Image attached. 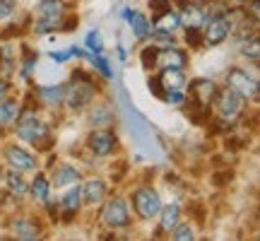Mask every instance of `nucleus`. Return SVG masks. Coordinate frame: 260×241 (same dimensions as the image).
I'll use <instances>...</instances> for the list:
<instances>
[{"label": "nucleus", "instance_id": "f257e3e1", "mask_svg": "<svg viewBox=\"0 0 260 241\" xmlns=\"http://www.w3.org/2000/svg\"><path fill=\"white\" fill-rule=\"evenodd\" d=\"M118 94H121V109H123V116H125V120H128V128L130 133H133V138H135V142H138L140 149H145L147 155H159V140H157V133L152 130V126H149L147 120L142 118L133 106H130L128 97H125V89H118Z\"/></svg>", "mask_w": 260, "mask_h": 241}, {"label": "nucleus", "instance_id": "f03ea898", "mask_svg": "<svg viewBox=\"0 0 260 241\" xmlns=\"http://www.w3.org/2000/svg\"><path fill=\"white\" fill-rule=\"evenodd\" d=\"M94 94H96V87H94L92 77L82 70H75L73 77H70V84H65L63 89V102H68V106L73 111H80L92 102Z\"/></svg>", "mask_w": 260, "mask_h": 241}, {"label": "nucleus", "instance_id": "7ed1b4c3", "mask_svg": "<svg viewBox=\"0 0 260 241\" xmlns=\"http://www.w3.org/2000/svg\"><path fill=\"white\" fill-rule=\"evenodd\" d=\"M17 135L22 140H27L31 145H37V147H51V142H44L48 140V126L44 120L34 116V113H24V116H17Z\"/></svg>", "mask_w": 260, "mask_h": 241}, {"label": "nucleus", "instance_id": "20e7f679", "mask_svg": "<svg viewBox=\"0 0 260 241\" xmlns=\"http://www.w3.org/2000/svg\"><path fill=\"white\" fill-rule=\"evenodd\" d=\"M203 44L205 46H219V44H224V39L232 34V19L226 17V15H219V17H210L205 19L203 24Z\"/></svg>", "mask_w": 260, "mask_h": 241}, {"label": "nucleus", "instance_id": "39448f33", "mask_svg": "<svg viewBox=\"0 0 260 241\" xmlns=\"http://www.w3.org/2000/svg\"><path fill=\"white\" fill-rule=\"evenodd\" d=\"M133 205H135V213L142 217V220H152L157 217L159 210H161V198L157 195V191L152 188H138L133 193Z\"/></svg>", "mask_w": 260, "mask_h": 241}, {"label": "nucleus", "instance_id": "423d86ee", "mask_svg": "<svg viewBox=\"0 0 260 241\" xmlns=\"http://www.w3.org/2000/svg\"><path fill=\"white\" fill-rule=\"evenodd\" d=\"M226 87L234 89L236 94H241L243 99H258V82L241 68H232L226 73Z\"/></svg>", "mask_w": 260, "mask_h": 241}, {"label": "nucleus", "instance_id": "0eeeda50", "mask_svg": "<svg viewBox=\"0 0 260 241\" xmlns=\"http://www.w3.org/2000/svg\"><path fill=\"white\" fill-rule=\"evenodd\" d=\"M102 222L111 229H123L130 224V213H128V205L123 198H111L109 203L104 205L102 210Z\"/></svg>", "mask_w": 260, "mask_h": 241}, {"label": "nucleus", "instance_id": "6e6552de", "mask_svg": "<svg viewBox=\"0 0 260 241\" xmlns=\"http://www.w3.org/2000/svg\"><path fill=\"white\" fill-rule=\"evenodd\" d=\"M214 102H217V111H219L222 118H236L243 109V97L236 94L234 89H229V87L214 92Z\"/></svg>", "mask_w": 260, "mask_h": 241}, {"label": "nucleus", "instance_id": "1a4fd4ad", "mask_svg": "<svg viewBox=\"0 0 260 241\" xmlns=\"http://www.w3.org/2000/svg\"><path fill=\"white\" fill-rule=\"evenodd\" d=\"M87 145H89V149L96 157H109L116 149V145H118V138L111 130H94L89 135V140H87Z\"/></svg>", "mask_w": 260, "mask_h": 241}, {"label": "nucleus", "instance_id": "9d476101", "mask_svg": "<svg viewBox=\"0 0 260 241\" xmlns=\"http://www.w3.org/2000/svg\"><path fill=\"white\" fill-rule=\"evenodd\" d=\"M5 159H8V164L12 171H34V169H37L34 155H29L27 149L17 147V145H10V147L5 149Z\"/></svg>", "mask_w": 260, "mask_h": 241}, {"label": "nucleus", "instance_id": "9b49d317", "mask_svg": "<svg viewBox=\"0 0 260 241\" xmlns=\"http://www.w3.org/2000/svg\"><path fill=\"white\" fill-rule=\"evenodd\" d=\"M10 229L15 232V236L22 241H31V239H39V224L31 220V217H24V215H19V217H12L10 220Z\"/></svg>", "mask_w": 260, "mask_h": 241}, {"label": "nucleus", "instance_id": "f8f14e48", "mask_svg": "<svg viewBox=\"0 0 260 241\" xmlns=\"http://www.w3.org/2000/svg\"><path fill=\"white\" fill-rule=\"evenodd\" d=\"M186 61H188L186 53L178 51V48H174V46L159 48V53H157V65L159 68H181V70H183Z\"/></svg>", "mask_w": 260, "mask_h": 241}, {"label": "nucleus", "instance_id": "ddd939ff", "mask_svg": "<svg viewBox=\"0 0 260 241\" xmlns=\"http://www.w3.org/2000/svg\"><path fill=\"white\" fill-rule=\"evenodd\" d=\"M178 17H181V24H186V27H195L200 29L205 24V19H207V15H205L203 5H195V3H188V5H183V10L178 12Z\"/></svg>", "mask_w": 260, "mask_h": 241}, {"label": "nucleus", "instance_id": "4468645a", "mask_svg": "<svg viewBox=\"0 0 260 241\" xmlns=\"http://www.w3.org/2000/svg\"><path fill=\"white\" fill-rule=\"evenodd\" d=\"M181 27V17H178V12H174L171 8L161 10L157 17H154V29H157L159 34H171V32H176Z\"/></svg>", "mask_w": 260, "mask_h": 241}, {"label": "nucleus", "instance_id": "2eb2a0df", "mask_svg": "<svg viewBox=\"0 0 260 241\" xmlns=\"http://www.w3.org/2000/svg\"><path fill=\"white\" fill-rule=\"evenodd\" d=\"M80 195H82L84 203H102L104 198H106V184H104L102 178H92V181H87V184L82 186V191H80Z\"/></svg>", "mask_w": 260, "mask_h": 241}, {"label": "nucleus", "instance_id": "dca6fc26", "mask_svg": "<svg viewBox=\"0 0 260 241\" xmlns=\"http://www.w3.org/2000/svg\"><path fill=\"white\" fill-rule=\"evenodd\" d=\"M159 82L164 84V89H181L186 77H183V70L181 68H161V75H159Z\"/></svg>", "mask_w": 260, "mask_h": 241}, {"label": "nucleus", "instance_id": "f3484780", "mask_svg": "<svg viewBox=\"0 0 260 241\" xmlns=\"http://www.w3.org/2000/svg\"><path fill=\"white\" fill-rule=\"evenodd\" d=\"M128 22H130V29H133V34L138 39H147L149 32H152V24H149V19L142 15V12H135V10H130L128 15Z\"/></svg>", "mask_w": 260, "mask_h": 241}, {"label": "nucleus", "instance_id": "a211bd4d", "mask_svg": "<svg viewBox=\"0 0 260 241\" xmlns=\"http://www.w3.org/2000/svg\"><path fill=\"white\" fill-rule=\"evenodd\" d=\"M161 213V220H159V229L161 232H171L174 227L178 224V217H181V207H178L176 203L167 205V207H161L159 210Z\"/></svg>", "mask_w": 260, "mask_h": 241}, {"label": "nucleus", "instance_id": "6ab92c4d", "mask_svg": "<svg viewBox=\"0 0 260 241\" xmlns=\"http://www.w3.org/2000/svg\"><path fill=\"white\" fill-rule=\"evenodd\" d=\"M19 116V102L15 99H0V126L15 123Z\"/></svg>", "mask_w": 260, "mask_h": 241}, {"label": "nucleus", "instance_id": "aec40b11", "mask_svg": "<svg viewBox=\"0 0 260 241\" xmlns=\"http://www.w3.org/2000/svg\"><path fill=\"white\" fill-rule=\"evenodd\" d=\"M63 0H41L39 3V17H53V19H60L63 17Z\"/></svg>", "mask_w": 260, "mask_h": 241}, {"label": "nucleus", "instance_id": "412c9836", "mask_svg": "<svg viewBox=\"0 0 260 241\" xmlns=\"http://www.w3.org/2000/svg\"><path fill=\"white\" fill-rule=\"evenodd\" d=\"M89 120H92V126H109V123H113V113L109 106L96 104L92 111H89Z\"/></svg>", "mask_w": 260, "mask_h": 241}, {"label": "nucleus", "instance_id": "4be33fe9", "mask_svg": "<svg viewBox=\"0 0 260 241\" xmlns=\"http://www.w3.org/2000/svg\"><path fill=\"white\" fill-rule=\"evenodd\" d=\"M80 178V171L75 167H58L56 174H53V184L60 188V186H68V184H75Z\"/></svg>", "mask_w": 260, "mask_h": 241}, {"label": "nucleus", "instance_id": "5701e85b", "mask_svg": "<svg viewBox=\"0 0 260 241\" xmlns=\"http://www.w3.org/2000/svg\"><path fill=\"white\" fill-rule=\"evenodd\" d=\"M63 84H51V87H41L39 94H41V99L46 104H60L63 102Z\"/></svg>", "mask_w": 260, "mask_h": 241}, {"label": "nucleus", "instance_id": "b1692460", "mask_svg": "<svg viewBox=\"0 0 260 241\" xmlns=\"http://www.w3.org/2000/svg\"><path fill=\"white\" fill-rule=\"evenodd\" d=\"M31 195L41 200V203H48V181L46 176H37L34 184H31Z\"/></svg>", "mask_w": 260, "mask_h": 241}, {"label": "nucleus", "instance_id": "393cba45", "mask_svg": "<svg viewBox=\"0 0 260 241\" xmlns=\"http://www.w3.org/2000/svg\"><path fill=\"white\" fill-rule=\"evenodd\" d=\"M243 56L248 58L251 63H260V44H258V37L253 34L251 41H246V46H243Z\"/></svg>", "mask_w": 260, "mask_h": 241}, {"label": "nucleus", "instance_id": "a878e982", "mask_svg": "<svg viewBox=\"0 0 260 241\" xmlns=\"http://www.w3.org/2000/svg\"><path fill=\"white\" fill-rule=\"evenodd\" d=\"M8 186H10V191L17 193V195L27 193V184H24V178L19 176V171H10L8 174Z\"/></svg>", "mask_w": 260, "mask_h": 241}, {"label": "nucleus", "instance_id": "bb28decb", "mask_svg": "<svg viewBox=\"0 0 260 241\" xmlns=\"http://www.w3.org/2000/svg\"><path fill=\"white\" fill-rule=\"evenodd\" d=\"M80 203H82V195H80V188H73V191H68L63 198V207L68 210V213H73V210H77L80 207Z\"/></svg>", "mask_w": 260, "mask_h": 241}, {"label": "nucleus", "instance_id": "cd10ccee", "mask_svg": "<svg viewBox=\"0 0 260 241\" xmlns=\"http://www.w3.org/2000/svg\"><path fill=\"white\" fill-rule=\"evenodd\" d=\"M171 239L174 241H190L193 239L190 224H176V227H174V234H171Z\"/></svg>", "mask_w": 260, "mask_h": 241}, {"label": "nucleus", "instance_id": "c85d7f7f", "mask_svg": "<svg viewBox=\"0 0 260 241\" xmlns=\"http://www.w3.org/2000/svg\"><path fill=\"white\" fill-rule=\"evenodd\" d=\"M94 68H96V70H99V73H102L106 80H111V77H113L111 65H109V61H106L102 53H96V56H94Z\"/></svg>", "mask_w": 260, "mask_h": 241}, {"label": "nucleus", "instance_id": "c756f323", "mask_svg": "<svg viewBox=\"0 0 260 241\" xmlns=\"http://www.w3.org/2000/svg\"><path fill=\"white\" fill-rule=\"evenodd\" d=\"M84 44H87V48H89V51H94V56H96V53H102V48H104L102 46V37H99V32H96V29L87 34Z\"/></svg>", "mask_w": 260, "mask_h": 241}, {"label": "nucleus", "instance_id": "7c9ffc66", "mask_svg": "<svg viewBox=\"0 0 260 241\" xmlns=\"http://www.w3.org/2000/svg\"><path fill=\"white\" fill-rule=\"evenodd\" d=\"M60 24V19H53V17H39L37 22V32L39 34H48V32H53V29Z\"/></svg>", "mask_w": 260, "mask_h": 241}, {"label": "nucleus", "instance_id": "2f4dec72", "mask_svg": "<svg viewBox=\"0 0 260 241\" xmlns=\"http://www.w3.org/2000/svg\"><path fill=\"white\" fill-rule=\"evenodd\" d=\"M157 53H159L157 46H147L142 51V65H145V68H154V65H157Z\"/></svg>", "mask_w": 260, "mask_h": 241}, {"label": "nucleus", "instance_id": "473e14b6", "mask_svg": "<svg viewBox=\"0 0 260 241\" xmlns=\"http://www.w3.org/2000/svg\"><path fill=\"white\" fill-rule=\"evenodd\" d=\"M186 41H188V44H190L193 48L203 46V34H200V29L188 27V32H186Z\"/></svg>", "mask_w": 260, "mask_h": 241}, {"label": "nucleus", "instance_id": "72a5a7b5", "mask_svg": "<svg viewBox=\"0 0 260 241\" xmlns=\"http://www.w3.org/2000/svg\"><path fill=\"white\" fill-rule=\"evenodd\" d=\"M15 5H17V0H0V22L15 12Z\"/></svg>", "mask_w": 260, "mask_h": 241}, {"label": "nucleus", "instance_id": "f704fd0d", "mask_svg": "<svg viewBox=\"0 0 260 241\" xmlns=\"http://www.w3.org/2000/svg\"><path fill=\"white\" fill-rule=\"evenodd\" d=\"M164 99H167L169 104H176V106H181V104L186 102V97H183L181 89H169V92L164 94Z\"/></svg>", "mask_w": 260, "mask_h": 241}, {"label": "nucleus", "instance_id": "c9c22d12", "mask_svg": "<svg viewBox=\"0 0 260 241\" xmlns=\"http://www.w3.org/2000/svg\"><path fill=\"white\" fill-rule=\"evenodd\" d=\"M149 92L154 94V97H159V99H164L167 89H164V84L159 82V77H149Z\"/></svg>", "mask_w": 260, "mask_h": 241}, {"label": "nucleus", "instance_id": "e433bc0d", "mask_svg": "<svg viewBox=\"0 0 260 241\" xmlns=\"http://www.w3.org/2000/svg\"><path fill=\"white\" fill-rule=\"evenodd\" d=\"M22 51H24V73H29V70L34 68V63H37V53H34V51H29L27 46L22 48Z\"/></svg>", "mask_w": 260, "mask_h": 241}, {"label": "nucleus", "instance_id": "4c0bfd02", "mask_svg": "<svg viewBox=\"0 0 260 241\" xmlns=\"http://www.w3.org/2000/svg\"><path fill=\"white\" fill-rule=\"evenodd\" d=\"M51 58H53V61H58V63H65V61H68V58H70V51H53V53H51Z\"/></svg>", "mask_w": 260, "mask_h": 241}, {"label": "nucleus", "instance_id": "58836bf2", "mask_svg": "<svg viewBox=\"0 0 260 241\" xmlns=\"http://www.w3.org/2000/svg\"><path fill=\"white\" fill-rule=\"evenodd\" d=\"M149 8H154L161 12V10H167L169 5H167V0H149Z\"/></svg>", "mask_w": 260, "mask_h": 241}, {"label": "nucleus", "instance_id": "ea45409f", "mask_svg": "<svg viewBox=\"0 0 260 241\" xmlns=\"http://www.w3.org/2000/svg\"><path fill=\"white\" fill-rule=\"evenodd\" d=\"M10 92V82H5V80H0V99H5Z\"/></svg>", "mask_w": 260, "mask_h": 241}, {"label": "nucleus", "instance_id": "a19ab883", "mask_svg": "<svg viewBox=\"0 0 260 241\" xmlns=\"http://www.w3.org/2000/svg\"><path fill=\"white\" fill-rule=\"evenodd\" d=\"M75 27H77V17H70V19H68V22H65V32H73V29Z\"/></svg>", "mask_w": 260, "mask_h": 241}, {"label": "nucleus", "instance_id": "79ce46f5", "mask_svg": "<svg viewBox=\"0 0 260 241\" xmlns=\"http://www.w3.org/2000/svg\"><path fill=\"white\" fill-rule=\"evenodd\" d=\"M239 3H246V0H239Z\"/></svg>", "mask_w": 260, "mask_h": 241}]
</instances>
